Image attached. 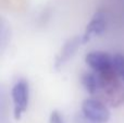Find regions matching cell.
Returning a JSON list of instances; mask_svg holds the SVG:
<instances>
[{"mask_svg": "<svg viewBox=\"0 0 124 123\" xmlns=\"http://www.w3.org/2000/svg\"><path fill=\"white\" fill-rule=\"evenodd\" d=\"M49 123H65L63 115L59 110L51 111V113L49 115Z\"/></svg>", "mask_w": 124, "mask_h": 123, "instance_id": "ba28073f", "label": "cell"}, {"mask_svg": "<svg viewBox=\"0 0 124 123\" xmlns=\"http://www.w3.org/2000/svg\"><path fill=\"white\" fill-rule=\"evenodd\" d=\"M82 113L94 123H107L110 120L109 108L95 98H86L82 102Z\"/></svg>", "mask_w": 124, "mask_h": 123, "instance_id": "7a4b0ae2", "label": "cell"}, {"mask_svg": "<svg viewBox=\"0 0 124 123\" xmlns=\"http://www.w3.org/2000/svg\"><path fill=\"white\" fill-rule=\"evenodd\" d=\"M81 45H83V43H82V36L81 37L75 36L73 38L69 39L63 45L62 49L58 54V56H57L56 61H54V68L56 69H60V68L63 67L74 56L76 50L78 49Z\"/></svg>", "mask_w": 124, "mask_h": 123, "instance_id": "5b68a950", "label": "cell"}, {"mask_svg": "<svg viewBox=\"0 0 124 123\" xmlns=\"http://www.w3.org/2000/svg\"><path fill=\"white\" fill-rule=\"evenodd\" d=\"M113 70L119 76L124 74V54H116L113 56Z\"/></svg>", "mask_w": 124, "mask_h": 123, "instance_id": "52a82bcc", "label": "cell"}, {"mask_svg": "<svg viewBox=\"0 0 124 123\" xmlns=\"http://www.w3.org/2000/svg\"><path fill=\"white\" fill-rule=\"evenodd\" d=\"M82 85L87 93L90 95H96L101 89L100 75L95 72H85L82 75Z\"/></svg>", "mask_w": 124, "mask_h": 123, "instance_id": "8992f818", "label": "cell"}, {"mask_svg": "<svg viewBox=\"0 0 124 123\" xmlns=\"http://www.w3.org/2000/svg\"><path fill=\"white\" fill-rule=\"evenodd\" d=\"M108 26L107 16L103 12H97L94 14L89 23L86 26V30L84 34L82 35V43L86 44L94 36H100L101 34L106 32Z\"/></svg>", "mask_w": 124, "mask_h": 123, "instance_id": "277c9868", "label": "cell"}, {"mask_svg": "<svg viewBox=\"0 0 124 123\" xmlns=\"http://www.w3.org/2000/svg\"><path fill=\"white\" fill-rule=\"evenodd\" d=\"M85 62L93 70V72L100 75L116 73L113 70V56L105 51L96 50L88 52L85 57Z\"/></svg>", "mask_w": 124, "mask_h": 123, "instance_id": "3957f363", "label": "cell"}, {"mask_svg": "<svg viewBox=\"0 0 124 123\" xmlns=\"http://www.w3.org/2000/svg\"><path fill=\"white\" fill-rule=\"evenodd\" d=\"M75 122L76 123H94L93 121L88 120L83 113H79V115H77L76 117H75Z\"/></svg>", "mask_w": 124, "mask_h": 123, "instance_id": "9c48e42d", "label": "cell"}, {"mask_svg": "<svg viewBox=\"0 0 124 123\" xmlns=\"http://www.w3.org/2000/svg\"><path fill=\"white\" fill-rule=\"evenodd\" d=\"M122 78H123V81H124V74H123V76H122Z\"/></svg>", "mask_w": 124, "mask_h": 123, "instance_id": "30bf717a", "label": "cell"}, {"mask_svg": "<svg viewBox=\"0 0 124 123\" xmlns=\"http://www.w3.org/2000/svg\"><path fill=\"white\" fill-rule=\"evenodd\" d=\"M13 101V115L14 119H21L22 115L26 111L30 102V85L24 78H20L14 83L11 91Z\"/></svg>", "mask_w": 124, "mask_h": 123, "instance_id": "6da1fadb", "label": "cell"}]
</instances>
